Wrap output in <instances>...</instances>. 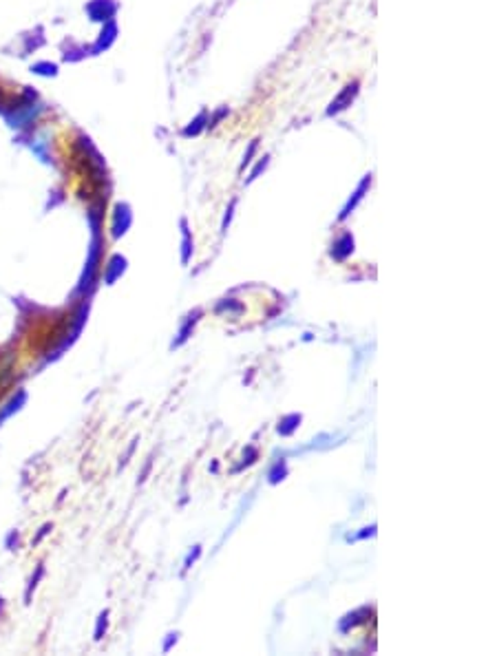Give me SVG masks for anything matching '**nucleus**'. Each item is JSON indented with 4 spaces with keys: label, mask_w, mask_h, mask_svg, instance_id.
I'll list each match as a JSON object with an SVG mask.
<instances>
[{
    "label": "nucleus",
    "mask_w": 497,
    "mask_h": 656,
    "mask_svg": "<svg viewBox=\"0 0 497 656\" xmlns=\"http://www.w3.org/2000/svg\"><path fill=\"white\" fill-rule=\"evenodd\" d=\"M182 226H184V256H182V261L188 263V258H191V232H188L186 221Z\"/></svg>",
    "instance_id": "39448f33"
},
{
    "label": "nucleus",
    "mask_w": 497,
    "mask_h": 656,
    "mask_svg": "<svg viewBox=\"0 0 497 656\" xmlns=\"http://www.w3.org/2000/svg\"><path fill=\"white\" fill-rule=\"evenodd\" d=\"M298 422H301V415H290V417H285V420L278 424V433L281 435H290L296 426H298Z\"/></svg>",
    "instance_id": "20e7f679"
},
{
    "label": "nucleus",
    "mask_w": 497,
    "mask_h": 656,
    "mask_svg": "<svg viewBox=\"0 0 497 656\" xmlns=\"http://www.w3.org/2000/svg\"><path fill=\"white\" fill-rule=\"evenodd\" d=\"M283 475H285V469H281V466H276V469L272 471V477H270V482L274 484V482H278V480H283Z\"/></svg>",
    "instance_id": "6e6552de"
},
{
    "label": "nucleus",
    "mask_w": 497,
    "mask_h": 656,
    "mask_svg": "<svg viewBox=\"0 0 497 656\" xmlns=\"http://www.w3.org/2000/svg\"><path fill=\"white\" fill-rule=\"evenodd\" d=\"M265 166H267V157H263V159H261V162H258V164H256V168H254V171H252V175H250V177H247V179H250V182H252V179H256V177H258V173H261V171H263V168H265Z\"/></svg>",
    "instance_id": "0eeeda50"
},
{
    "label": "nucleus",
    "mask_w": 497,
    "mask_h": 656,
    "mask_svg": "<svg viewBox=\"0 0 497 656\" xmlns=\"http://www.w3.org/2000/svg\"><path fill=\"white\" fill-rule=\"evenodd\" d=\"M354 250V239L350 236V234H343L341 236V241L336 243V247L332 250V256L334 258H338V261H343V258L350 254Z\"/></svg>",
    "instance_id": "7ed1b4c3"
},
{
    "label": "nucleus",
    "mask_w": 497,
    "mask_h": 656,
    "mask_svg": "<svg viewBox=\"0 0 497 656\" xmlns=\"http://www.w3.org/2000/svg\"><path fill=\"white\" fill-rule=\"evenodd\" d=\"M369 184H372V177H369V175H367V177L363 179V184H361V186H358V191L354 193V199H350V204H347V206H345V210H343V215H341V221H343V219H347V217H350V212L354 210V208H356V204H358V202H361V199L365 197L363 193L367 191V186H369Z\"/></svg>",
    "instance_id": "f03ea898"
},
{
    "label": "nucleus",
    "mask_w": 497,
    "mask_h": 656,
    "mask_svg": "<svg viewBox=\"0 0 497 656\" xmlns=\"http://www.w3.org/2000/svg\"><path fill=\"white\" fill-rule=\"evenodd\" d=\"M356 88H358V84H356V82H354V84H350V86H347L345 91H343L341 95H338V97L334 99V102H332V106L327 108V115H332V113H338V111H341V108H345V104L350 102V99H352V97L356 95Z\"/></svg>",
    "instance_id": "f257e3e1"
},
{
    "label": "nucleus",
    "mask_w": 497,
    "mask_h": 656,
    "mask_svg": "<svg viewBox=\"0 0 497 656\" xmlns=\"http://www.w3.org/2000/svg\"><path fill=\"white\" fill-rule=\"evenodd\" d=\"M173 641H177V634H171V639H168V641H166V645H164V650H166V652H168V650H171V645H173Z\"/></svg>",
    "instance_id": "1a4fd4ad"
},
{
    "label": "nucleus",
    "mask_w": 497,
    "mask_h": 656,
    "mask_svg": "<svg viewBox=\"0 0 497 656\" xmlns=\"http://www.w3.org/2000/svg\"><path fill=\"white\" fill-rule=\"evenodd\" d=\"M199 555H202V546H195V550H193L191 555H188V559H186V570L191 568V566L195 563V559H197Z\"/></svg>",
    "instance_id": "423d86ee"
}]
</instances>
